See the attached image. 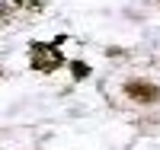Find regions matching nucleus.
<instances>
[{"instance_id": "39448f33", "label": "nucleus", "mask_w": 160, "mask_h": 150, "mask_svg": "<svg viewBox=\"0 0 160 150\" xmlns=\"http://www.w3.org/2000/svg\"><path fill=\"white\" fill-rule=\"evenodd\" d=\"M10 22H13V7L7 0H0V29H7Z\"/></svg>"}, {"instance_id": "f03ea898", "label": "nucleus", "mask_w": 160, "mask_h": 150, "mask_svg": "<svg viewBox=\"0 0 160 150\" xmlns=\"http://www.w3.org/2000/svg\"><path fill=\"white\" fill-rule=\"evenodd\" d=\"M125 96L141 102V105H154L160 99V86L151 83V80H128V83H125Z\"/></svg>"}, {"instance_id": "20e7f679", "label": "nucleus", "mask_w": 160, "mask_h": 150, "mask_svg": "<svg viewBox=\"0 0 160 150\" xmlns=\"http://www.w3.org/2000/svg\"><path fill=\"white\" fill-rule=\"evenodd\" d=\"M68 64H71L74 80H87V77H90V64H83V61H68Z\"/></svg>"}, {"instance_id": "f257e3e1", "label": "nucleus", "mask_w": 160, "mask_h": 150, "mask_svg": "<svg viewBox=\"0 0 160 150\" xmlns=\"http://www.w3.org/2000/svg\"><path fill=\"white\" fill-rule=\"evenodd\" d=\"M61 45H64V35L51 38V42H32L29 45V64H32V70H38V74H55L58 67H64L68 58L61 54Z\"/></svg>"}, {"instance_id": "7ed1b4c3", "label": "nucleus", "mask_w": 160, "mask_h": 150, "mask_svg": "<svg viewBox=\"0 0 160 150\" xmlns=\"http://www.w3.org/2000/svg\"><path fill=\"white\" fill-rule=\"evenodd\" d=\"M7 3L13 7V10H22V13H42L45 10V0H7Z\"/></svg>"}]
</instances>
